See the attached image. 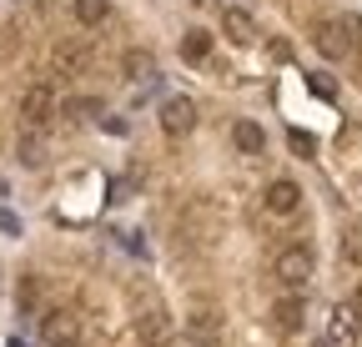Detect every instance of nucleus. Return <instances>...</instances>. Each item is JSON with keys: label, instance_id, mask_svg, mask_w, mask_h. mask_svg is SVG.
I'll return each mask as SVG.
<instances>
[{"label": "nucleus", "instance_id": "6ab92c4d", "mask_svg": "<svg viewBox=\"0 0 362 347\" xmlns=\"http://www.w3.org/2000/svg\"><path fill=\"white\" fill-rule=\"evenodd\" d=\"M287 146H292L297 156H312V151H317V141H312L307 131H297V126H292V131H287Z\"/></svg>", "mask_w": 362, "mask_h": 347}, {"label": "nucleus", "instance_id": "7ed1b4c3", "mask_svg": "<svg viewBox=\"0 0 362 347\" xmlns=\"http://www.w3.org/2000/svg\"><path fill=\"white\" fill-rule=\"evenodd\" d=\"M40 337L51 342V347H76L81 342V317L71 307H51L40 317Z\"/></svg>", "mask_w": 362, "mask_h": 347}, {"label": "nucleus", "instance_id": "412c9836", "mask_svg": "<svg viewBox=\"0 0 362 347\" xmlns=\"http://www.w3.org/2000/svg\"><path fill=\"white\" fill-rule=\"evenodd\" d=\"M192 327H197V332H211V327H216V312H211V307H206V312H197V317H192Z\"/></svg>", "mask_w": 362, "mask_h": 347}, {"label": "nucleus", "instance_id": "aec40b11", "mask_svg": "<svg viewBox=\"0 0 362 347\" xmlns=\"http://www.w3.org/2000/svg\"><path fill=\"white\" fill-rule=\"evenodd\" d=\"M21 307H25V312L35 307V277H21Z\"/></svg>", "mask_w": 362, "mask_h": 347}, {"label": "nucleus", "instance_id": "f03ea898", "mask_svg": "<svg viewBox=\"0 0 362 347\" xmlns=\"http://www.w3.org/2000/svg\"><path fill=\"white\" fill-rule=\"evenodd\" d=\"M312 267H317V262H312L307 247H287V252L277 257V282H282L287 292H302V287L312 282Z\"/></svg>", "mask_w": 362, "mask_h": 347}, {"label": "nucleus", "instance_id": "423d86ee", "mask_svg": "<svg viewBox=\"0 0 362 347\" xmlns=\"http://www.w3.org/2000/svg\"><path fill=\"white\" fill-rule=\"evenodd\" d=\"M56 116V96H51V86H30V91L21 96V121L25 126H45Z\"/></svg>", "mask_w": 362, "mask_h": 347}, {"label": "nucleus", "instance_id": "4be33fe9", "mask_svg": "<svg viewBox=\"0 0 362 347\" xmlns=\"http://www.w3.org/2000/svg\"><path fill=\"white\" fill-rule=\"evenodd\" d=\"M0 232H11V237L21 232V222H16V216H11V211H0Z\"/></svg>", "mask_w": 362, "mask_h": 347}, {"label": "nucleus", "instance_id": "f257e3e1", "mask_svg": "<svg viewBox=\"0 0 362 347\" xmlns=\"http://www.w3.org/2000/svg\"><path fill=\"white\" fill-rule=\"evenodd\" d=\"M357 46H362V20L357 16H337V20L317 25V51H322L327 61H347Z\"/></svg>", "mask_w": 362, "mask_h": 347}, {"label": "nucleus", "instance_id": "39448f33", "mask_svg": "<svg viewBox=\"0 0 362 347\" xmlns=\"http://www.w3.org/2000/svg\"><path fill=\"white\" fill-rule=\"evenodd\" d=\"M86 66H90L86 40H56V46H51V71L56 76H81Z\"/></svg>", "mask_w": 362, "mask_h": 347}, {"label": "nucleus", "instance_id": "9d476101", "mask_svg": "<svg viewBox=\"0 0 362 347\" xmlns=\"http://www.w3.org/2000/svg\"><path fill=\"white\" fill-rule=\"evenodd\" d=\"M121 76H126V81H151V76H156V56H151L146 46H131V51L121 56Z\"/></svg>", "mask_w": 362, "mask_h": 347}, {"label": "nucleus", "instance_id": "dca6fc26", "mask_svg": "<svg viewBox=\"0 0 362 347\" xmlns=\"http://www.w3.org/2000/svg\"><path fill=\"white\" fill-rule=\"evenodd\" d=\"M16 151H21V161H25V166H40V161H45V141L35 136V126L21 136V146H16Z\"/></svg>", "mask_w": 362, "mask_h": 347}, {"label": "nucleus", "instance_id": "20e7f679", "mask_svg": "<svg viewBox=\"0 0 362 347\" xmlns=\"http://www.w3.org/2000/svg\"><path fill=\"white\" fill-rule=\"evenodd\" d=\"M156 121H161L166 136H187L192 126H197V101L192 96H166L161 111H156Z\"/></svg>", "mask_w": 362, "mask_h": 347}, {"label": "nucleus", "instance_id": "6e6552de", "mask_svg": "<svg viewBox=\"0 0 362 347\" xmlns=\"http://www.w3.org/2000/svg\"><path fill=\"white\" fill-rule=\"evenodd\" d=\"M297 206H302V187H297V182L277 177V182L267 187V211H272V216H292Z\"/></svg>", "mask_w": 362, "mask_h": 347}, {"label": "nucleus", "instance_id": "5701e85b", "mask_svg": "<svg viewBox=\"0 0 362 347\" xmlns=\"http://www.w3.org/2000/svg\"><path fill=\"white\" fill-rule=\"evenodd\" d=\"M357 307H362V292H357Z\"/></svg>", "mask_w": 362, "mask_h": 347}, {"label": "nucleus", "instance_id": "f3484780", "mask_svg": "<svg viewBox=\"0 0 362 347\" xmlns=\"http://www.w3.org/2000/svg\"><path fill=\"white\" fill-rule=\"evenodd\" d=\"M66 116H76V121L101 116V101H96V96H71V101H66Z\"/></svg>", "mask_w": 362, "mask_h": 347}, {"label": "nucleus", "instance_id": "0eeeda50", "mask_svg": "<svg viewBox=\"0 0 362 347\" xmlns=\"http://www.w3.org/2000/svg\"><path fill=\"white\" fill-rule=\"evenodd\" d=\"M136 337H141V347H166L171 342V317L161 307H146L136 317Z\"/></svg>", "mask_w": 362, "mask_h": 347}, {"label": "nucleus", "instance_id": "a211bd4d", "mask_svg": "<svg viewBox=\"0 0 362 347\" xmlns=\"http://www.w3.org/2000/svg\"><path fill=\"white\" fill-rule=\"evenodd\" d=\"M342 257L362 267V222H357V227H347V237H342Z\"/></svg>", "mask_w": 362, "mask_h": 347}, {"label": "nucleus", "instance_id": "2eb2a0df", "mask_svg": "<svg viewBox=\"0 0 362 347\" xmlns=\"http://www.w3.org/2000/svg\"><path fill=\"white\" fill-rule=\"evenodd\" d=\"M352 337H357V307L342 302V307L332 312V342H352Z\"/></svg>", "mask_w": 362, "mask_h": 347}, {"label": "nucleus", "instance_id": "f8f14e48", "mask_svg": "<svg viewBox=\"0 0 362 347\" xmlns=\"http://www.w3.org/2000/svg\"><path fill=\"white\" fill-rule=\"evenodd\" d=\"M232 141H237V151H247V156H262V146H267V131L257 121H237L232 126Z\"/></svg>", "mask_w": 362, "mask_h": 347}, {"label": "nucleus", "instance_id": "4468645a", "mask_svg": "<svg viewBox=\"0 0 362 347\" xmlns=\"http://www.w3.org/2000/svg\"><path fill=\"white\" fill-rule=\"evenodd\" d=\"M71 11H76L81 25H101L111 16V0H71Z\"/></svg>", "mask_w": 362, "mask_h": 347}, {"label": "nucleus", "instance_id": "9b49d317", "mask_svg": "<svg viewBox=\"0 0 362 347\" xmlns=\"http://www.w3.org/2000/svg\"><path fill=\"white\" fill-rule=\"evenodd\" d=\"M272 322H277L282 332H302V322H307V307H302V297L292 292V297H282L277 307H272Z\"/></svg>", "mask_w": 362, "mask_h": 347}, {"label": "nucleus", "instance_id": "1a4fd4ad", "mask_svg": "<svg viewBox=\"0 0 362 347\" xmlns=\"http://www.w3.org/2000/svg\"><path fill=\"white\" fill-rule=\"evenodd\" d=\"M221 30H226V40H237V46H247V40L257 35V20L242 11V6H226L221 11Z\"/></svg>", "mask_w": 362, "mask_h": 347}, {"label": "nucleus", "instance_id": "ddd939ff", "mask_svg": "<svg viewBox=\"0 0 362 347\" xmlns=\"http://www.w3.org/2000/svg\"><path fill=\"white\" fill-rule=\"evenodd\" d=\"M181 61H192V66L211 61V35L206 30H187V35H181Z\"/></svg>", "mask_w": 362, "mask_h": 347}]
</instances>
